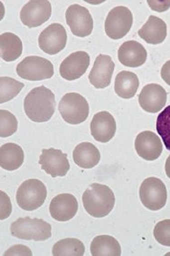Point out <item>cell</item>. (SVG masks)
I'll return each instance as SVG.
<instances>
[{
	"label": "cell",
	"instance_id": "obj_22",
	"mask_svg": "<svg viewBox=\"0 0 170 256\" xmlns=\"http://www.w3.org/2000/svg\"><path fill=\"white\" fill-rule=\"evenodd\" d=\"M24 151L16 144H3L0 148V166L7 171H15L24 162Z\"/></svg>",
	"mask_w": 170,
	"mask_h": 256
},
{
	"label": "cell",
	"instance_id": "obj_18",
	"mask_svg": "<svg viewBox=\"0 0 170 256\" xmlns=\"http://www.w3.org/2000/svg\"><path fill=\"white\" fill-rule=\"evenodd\" d=\"M137 154L147 161H154L161 156L163 144L161 138L151 131H144L137 136L135 140Z\"/></svg>",
	"mask_w": 170,
	"mask_h": 256
},
{
	"label": "cell",
	"instance_id": "obj_19",
	"mask_svg": "<svg viewBox=\"0 0 170 256\" xmlns=\"http://www.w3.org/2000/svg\"><path fill=\"white\" fill-rule=\"evenodd\" d=\"M147 50L137 41H126L118 50V58L123 66L139 68L146 62Z\"/></svg>",
	"mask_w": 170,
	"mask_h": 256
},
{
	"label": "cell",
	"instance_id": "obj_29",
	"mask_svg": "<svg viewBox=\"0 0 170 256\" xmlns=\"http://www.w3.org/2000/svg\"><path fill=\"white\" fill-rule=\"evenodd\" d=\"M17 130V120L13 114L7 110L0 111V136L8 138Z\"/></svg>",
	"mask_w": 170,
	"mask_h": 256
},
{
	"label": "cell",
	"instance_id": "obj_17",
	"mask_svg": "<svg viewBox=\"0 0 170 256\" xmlns=\"http://www.w3.org/2000/svg\"><path fill=\"white\" fill-rule=\"evenodd\" d=\"M116 121L107 111L95 114L91 122V133L100 143H108L116 133Z\"/></svg>",
	"mask_w": 170,
	"mask_h": 256
},
{
	"label": "cell",
	"instance_id": "obj_3",
	"mask_svg": "<svg viewBox=\"0 0 170 256\" xmlns=\"http://www.w3.org/2000/svg\"><path fill=\"white\" fill-rule=\"evenodd\" d=\"M10 230L13 236L22 240L45 241L52 236L50 224L43 219H32L28 216L19 218L12 222Z\"/></svg>",
	"mask_w": 170,
	"mask_h": 256
},
{
	"label": "cell",
	"instance_id": "obj_25",
	"mask_svg": "<svg viewBox=\"0 0 170 256\" xmlns=\"http://www.w3.org/2000/svg\"><path fill=\"white\" fill-rule=\"evenodd\" d=\"M91 254L93 256H120L122 248L114 237L100 236L92 242Z\"/></svg>",
	"mask_w": 170,
	"mask_h": 256
},
{
	"label": "cell",
	"instance_id": "obj_13",
	"mask_svg": "<svg viewBox=\"0 0 170 256\" xmlns=\"http://www.w3.org/2000/svg\"><path fill=\"white\" fill-rule=\"evenodd\" d=\"M90 66V56L84 51H77L68 56L60 64L59 72L63 78L73 81L85 74Z\"/></svg>",
	"mask_w": 170,
	"mask_h": 256
},
{
	"label": "cell",
	"instance_id": "obj_4",
	"mask_svg": "<svg viewBox=\"0 0 170 256\" xmlns=\"http://www.w3.org/2000/svg\"><path fill=\"white\" fill-rule=\"evenodd\" d=\"M47 190L44 182L37 179H28L20 186L16 192V202L25 211H34L44 204Z\"/></svg>",
	"mask_w": 170,
	"mask_h": 256
},
{
	"label": "cell",
	"instance_id": "obj_2",
	"mask_svg": "<svg viewBox=\"0 0 170 256\" xmlns=\"http://www.w3.org/2000/svg\"><path fill=\"white\" fill-rule=\"evenodd\" d=\"M83 204L90 216L102 218L112 212L115 204V196L109 186L94 182L83 192Z\"/></svg>",
	"mask_w": 170,
	"mask_h": 256
},
{
	"label": "cell",
	"instance_id": "obj_5",
	"mask_svg": "<svg viewBox=\"0 0 170 256\" xmlns=\"http://www.w3.org/2000/svg\"><path fill=\"white\" fill-rule=\"evenodd\" d=\"M58 109L63 120L71 124L83 123L90 111L87 100L77 93L64 94L59 102Z\"/></svg>",
	"mask_w": 170,
	"mask_h": 256
},
{
	"label": "cell",
	"instance_id": "obj_21",
	"mask_svg": "<svg viewBox=\"0 0 170 256\" xmlns=\"http://www.w3.org/2000/svg\"><path fill=\"white\" fill-rule=\"evenodd\" d=\"M74 162L80 168L91 169L95 168L101 160V154L98 148L89 142L79 144L73 153Z\"/></svg>",
	"mask_w": 170,
	"mask_h": 256
},
{
	"label": "cell",
	"instance_id": "obj_31",
	"mask_svg": "<svg viewBox=\"0 0 170 256\" xmlns=\"http://www.w3.org/2000/svg\"><path fill=\"white\" fill-rule=\"evenodd\" d=\"M148 4L151 6V10H156L158 12H164L170 8V1H151V0H149Z\"/></svg>",
	"mask_w": 170,
	"mask_h": 256
},
{
	"label": "cell",
	"instance_id": "obj_32",
	"mask_svg": "<svg viewBox=\"0 0 170 256\" xmlns=\"http://www.w3.org/2000/svg\"><path fill=\"white\" fill-rule=\"evenodd\" d=\"M20 252H24L26 256H32V252H31V250H30L29 248L26 246H17V248L15 246L10 248L7 251L5 252V256H17V254H22L23 256V254Z\"/></svg>",
	"mask_w": 170,
	"mask_h": 256
},
{
	"label": "cell",
	"instance_id": "obj_23",
	"mask_svg": "<svg viewBox=\"0 0 170 256\" xmlns=\"http://www.w3.org/2000/svg\"><path fill=\"white\" fill-rule=\"evenodd\" d=\"M139 86L140 81L136 74L130 71H122L117 74L114 90L120 98L130 99L136 94Z\"/></svg>",
	"mask_w": 170,
	"mask_h": 256
},
{
	"label": "cell",
	"instance_id": "obj_12",
	"mask_svg": "<svg viewBox=\"0 0 170 256\" xmlns=\"http://www.w3.org/2000/svg\"><path fill=\"white\" fill-rule=\"evenodd\" d=\"M39 164H41V168L44 172L54 178L66 176L70 169L67 154L54 148L42 150Z\"/></svg>",
	"mask_w": 170,
	"mask_h": 256
},
{
	"label": "cell",
	"instance_id": "obj_10",
	"mask_svg": "<svg viewBox=\"0 0 170 256\" xmlns=\"http://www.w3.org/2000/svg\"><path fill=\"white\" fill-rule=\"evenodd\" d=\"M52 15V6L47 0H32L22 8L20 20L25 26L33 28L43 25Z\"/></svg>",
	"mask_w": 170,
	"mask_h": 256
},
{
	"label": "cell",
	"instance_id": "obj_11",
	"mask_svg": "<svg viewBox=\"0 0 170 256\" xmlns=\"http://www.w3.org/2000/svg\"><path fill=\"white\" fill-rule=\"evenodd\" d=\"M67 43V33L63 25L54 23L44 28L38 38L39 48L48 54H58Z\"/></svg>",
	"mask_w": 170,
	"mask_h": 256
},
{
	"label": "cell",
	"instance_id": "obj_7",
	"mask_svg": "<svg viewBox=\"0 0 170 256\" xmlns=\"http://www.w3.org/2000/svg\"><path fill=\"white\" fill-rule=\"evenodd\" d=\"M16 73L21 78L29 81H40L54 76V66L41 56H26L16 66Z\"/></svg>",
	"mask_w": 170,
	"mask_h": 256
},
{
	"label": "cell",
	"instance_id": "obj_8",
	"mask_svg": "<svg viewBox=\"0 0 170 256\" xmlns=\"http://www.w3.org/2000/svg\"><path fill=\"white\" fill-rule=\"evenodd\" d=\"M132 24V11L123 6H116L109 12L105 20V33L112 40H121L130 32Z\"/></svg>",
	"mask_w": 170,
	"mask_h": 256
},
{
	"label": "cell",
	"instance_id": "obj_1",
	"mask_svg": "<svg viewBox=\"0 0 170 256\" xmlns=\"http://www.w3.org/2000/svg\"><path fill=\"white\" fill-rule=\"evenodd\" d=\"M24 109L27 118L33 122H47L55 111L54 93L44 86L32 89L24 98Z\"/></svg>",
	"mask_w": 170,
	"mask_h": 256
},
{
	"label": "cell",
	"instance_id": "obj_6",
	"mask_svg": "<svg viewBox=\"0 0 170 256\" xmlns=\"http://www.w3.org/2000/svg\"><path fill=\"white\" fill-rule=\"evenodd\" d=\"M140 198L142 204L148 209L161 210L165 206L168 199L165 184L159 178H147L140 188Z\"/></svg>",
	"mask_w": 170,
	"mask_h": 256
},
{
	"label": "cell",
	"instance_id": "obj_28",
	"mask_svg": "<svg viewBox=\"0 0 170 256\" xmlns=\"http://www.w3.org/2000/svg\"><path fill=\"white\" fill-rule=\"evenodd\" d=\"M156 129L162 138L166 148L170 151V106L159 114L156 122Z\"/></svg>",
	"mask_w": 170,
	"mask_h": 256
},
{
	"label": "cell",
	"instance_id": "obj_30",
	"mask_svg": "<svg viewBox=\"0 0 170 256\" xmlns=\"http://www.w3.org/2000/svg\"><path fill=\"white\" fill-rule=\"evenodd\" d=\"M154 237L159 244L170 246V219H166L156 224Z\"/></svg>",
	"mask_w": 170,
	"mask_h": 256
},
{
	"label": "cell",
	"instance_id": "obj_34",
	"mask_svg": "<svg viewBox=\"0 0 170 256\" xmlns=\"http://www.w3.org/2000/svg\"><path fill=\"white\" fill-rule=\"evenodd\" d=\"M165 170L168 178H170V156L167 159V161H166Z\"/></svg>",
	"mask_w": 170,
	"mask_h": 256
},
{
	"label": "cell",
	"instance_id": "obj_9",
	"mask_svg": "<svg viewBox=\"0 0 170 256\" xmlns=\"http://www.w3.org/2000/svg\"><path fill=\"white\" fill-rule=\"evenodd\" d=\"M65 20L74 36L85 38L92 34L93 16L86 8L77 4L70 6L65 13Z\"/></svg>",
	"mask_w": 170,
	"mask_h": 256
},
{
	"label": "cell",
	"instance_id": "obj_14",
	"mask_svg": "<svg viewBox=\"0 0 170 256\" xmlns=\"http://www.w3.org/2000/svg\"><path fill=\"white\" fill-rule=\"evenodd\" d=\"M114 68L115 64L110 56L99 54L89 74V80L91 84L95 88L99 89L109 86L111 84Z\"/></svg>",
	"mask_w": 170,
	"mask_h": 256
},
{
	"label": "cell",
	"instance_id": "obj_24",
	"mask_svg": "<svg viewBox=\"0 0 170 256\" xmlns=\"http://www.w3.org/2000/svg\"><path fill=\"white\" fill-rule=\"evenodd\" d=\"M23 52L22 41L13 33H3L0 36V54L6 62H12L20 58Z\"/></svg>",
	"mask_w": 170,
	"mask_h": 256
},
{
	"label": "cell",
	"instance_id": "obj_15",
	"mask_svg": "<svg viewBox=\"0 0 170 256\" xmlns=\"http://www.w3.org/2000/svg\"><path fill=\"white\" fill-rule=\"evenodd\" d=\"M168 94L165 89L158 84L145 86L139 96V103L141 108L149 113H158L163 109L167 103Z\"/></svg>",
	"mask_w": 170,
	"mask_h": 256
},
{
	"label": "cell",
	"instance_id": "obj_27",
	"mask_svg": "<svg viewBox=\"0 0 170 256\" xmlns=\"http://www.w3.org/2000/svg\"><path fill=\"white\" fill-rule=\"evenodd\" d=\"M24 84L7 76L0 78V103H6L14 98L23 89Z\"/></svg>",
	"mask_w": 170,
	"mask_h": 256
},
{
	"label": "cell",
	"instance_id": "obj_26",
	"mask_svg": "<svg viewBox=\"0 0 170 256\" xmlns=\"http://www.w3.org/2000/svg\"><path fill=\"white\" fill-rule=\"evenodd\" d=\"M84 252L83 242L75 238H65L54 244L52 254L54 256H83Z\"/></svg>",
	"mask_w": 170,
	"mask_h": 256
},
{
	"label": "cell",
	"instance_id": "obj_16",
	"mask_svg": "<svg viewBox=\"0 0 170 256\" xmlns=\"http://www.w3.org/2000/svg\"><path fill=\"white\" fill-rule=\"evenodd\" d=\"M49 211L54 220L59 222L69 221L77 212V199L71 194H58L51 201Z\"/></svg>",
	"mask_w": 170,
	"mask_h": 256
},
{
	"label": "cell",
	"instance_id": "obj_33",
	"mask_svg": "<svg viewBox=\"0 0 170 256\" xmlns=\"http://www.w3.org/2000/svg\"><path fill=\"white\" fill-rule=\"evenodd\" d=\"M161 78L167 84L170 86V60L166 62L161 69Z\"/></svg>",
	"mask_w": 170,
	"mask_h": 256
},
{
	"label": "cell",
	"instance_id": "obj_20",
	"mask_svg": "<svg viewBox=\"0 0 170 256\" xmlns=\"http://www.w3.org/2000/svg\"><path fill=\"white\" fill-rule=\"evenodd\" d=\"M138 34L148 44H161L167 38L168 28L165 21L155 16H151Z\"/></svg>",
	"mask_w": 170,
	"mask_h": 256
}]
</instances>
